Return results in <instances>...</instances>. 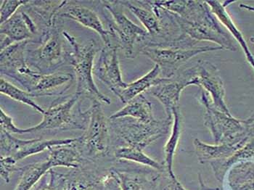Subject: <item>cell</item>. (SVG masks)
Instances as JSON below:
<instances>
[{"label":"cell","mask_w":254,"mask_h":190,"mask_svg":"<svg viewBox=\"0 0 254 190\" xmlns=\"http://www.w3.org/2000/svg\"><path fill=\"white\" fill-rule=\"evenodd\" d=\"M161 68L158 65H155L150 71L145 76L141 77L134 82L127 84V86L121 92L119 98L123 103H127L142 92L151 89L153 86L159 85L167 81L168 78H161Z\"/></svg>","instance_id":"21"},{"label":"cell","mask_w":254,"mask_h":190,"mask_svg":"<svg viewBox=\"0 0 254 190\" xmlns=\"http://www.w3.org/2000/svg\"><path fill=\"white\" fill-rule=\"evenodd\" d=\"M198 86L211 96V105L218 111L231 116L225 104V89L217 67L208 61H200L197 65Z\"/></svg>","instance_id":"14"},{"label":"cell","mask_w":254,"mask_h":190,"mask_svg":"<svg viewBox=\"0 0 254 190\" xmlns=\"http://www.w3.org/2000/svg\"><path fill=\"white\" fill-rule=\"evenodd\" d=\"M66 4L59 11L58 16L70 18L89 29L93 30L100 36L106 46L112 45L111 42V38H114L112 34L110 31L104 29L101 20L93 10L78 4L66 5Z\"/></svg>","instance_id":"19"},{"label":"cell","mask_w":254,"mask_h":190,"mask_svg":"<svg viewBox=\"0 0 254 190\" xmlns=\"http://www.w3.org/2000/svg\"><path fill=\"white\" fill-rule=\"evenodd\" d=\"M114 157L119 161L134 162L147 167L152 168L160 172L166 169L164 164L147 156L142 150L133 147H117L114 150Z\"/></svg>","instance_id":"26"},{"label":"cell","mask_w":254,"mask_h":190,"mask_svg":"<svg viewBox=\"0 0 254 190\" xmlns=\"http://www.w3.org/2000/svg\"><path fill=\"white\" fill-rule=\"evenodd\" d=\"M0 125L1 129L5 130L7 132L15 134H23V128H18L13 123L12 117L8 116L2 108L0 109Z\"/></svg>","instance_id":"33"},{"label":"cell","mask_w":254,"mask_h":190,"mask_svg":"<svg viewBox=\"0 0 254 190\" xmlns=\"http://www.w3.org/2000/svg\"><path fill=\"white\" fill-rule=\"evenodd\" d=\"M122 190H156L160 174L147 169L112 166Z\"/></svg>","instance_id":"17"},{"label":"cell","mask_w":254,"mask_h":190,"mask_svg":"<svg viewBox=\"0 0 254 190\" xmlns=\"http://www.w3.org/2000/svg\"><path fill=\"white\" fill-rule=\"evenodd\" d=\"M1 157H11L15 162L49 150L50 147L66 145L76 142L77 138L59 139H20L0 128Z\"/></svg>","instance_id":"11"},{"label":"cell","mask_w":254,"mask_h":190,"mask_svg":"<svg viewBox=\"0 0 254 190\" xmlns=\"http://www.w3.org/2000/svg\"><path fill=\"white\" fill-rule=\"evenodd\" d=\"M140 1L142 3V1ZM120 3L122 5L127 7L131 11V13L137 17L139 21L145 26L147 32L148 33L149 37L154 38L161 34V29H162L161 20L148 7L145 8L141 6H137L129 1H120Z\"/></svg>","instance_id":"25"},{"label":"cell","mask_w":254,"mask_h":190,"mask_svg":"<svg viewBox=\"0 0 254 190\" xmlns=\"http://www.w3.org/2000/svg\"><path fill=\"white\" fill-rule=\"evenodd\" d=\"M109 122L111 133L114 140L122 144L121 147L142 150L167 133L172 120L166 118L165 120L146 124L132 118L124 117L109 119Z\"/></svg>","instance_id":"3"},{"label":"cell","mask_w":254,"mask_h":190,"mask_svg":"<svg viewBox=\"0 0 254 190\" xmlns=\"http://www.w3.org/2000/svg\"><path fill=\"white\" fill-rule=\"evenodd\" d=\"M65 174L64 190H122L112 167L103 169L94 162H85Z\"/></svg>","instance_id":"8"},{"label":"cell","mask_w":254,"mask_h":190,"mask_svg":"<svg viewBox=\"0 0 254 190\" xmlns=\"http://www.w3.org/2000/svg\"><path fill=\"white\" fill-rule=\"evenodd\" d=\"M200 101L205 108V124L212 133L216 144H234L238 138L237 133L241 129L240 122L214 108L204 92H201Z\"/></svg>","instance_id":"12"},{"label":"cell","mask_w":254,"mask_h":190,"mask_svg":"<svg viewBox=\"0 0 254 190\" xmlns=\"http://www.w3.org/2000/svg\"><path fill=\"white\" fill-rule=\"evenodd\" d=\"M198 86L197 67L186 69L176 76L168 78L162 84L150 89V94L164 105L167 118L173 119V114L180 109V98L182 92L189 86Z\"/></svg>","instance_id":"10"},{"label":"cell","mask_w":254,"mask_h":190,"mask_svg":"<svg viewBox=\"0 0 254 190\" xmlns=\"http://www.w3.org/2000/svg\"><path fill=\"white\" fill-rule=\"evenodd\" d=\"M177 23L182 31L197 42L208 41L222 49L236 50L230 36L222 29L220 22L213 13L209 6L192 20H188L175 14Z\"/></svg>","instance_id":"6"},{"label":"cell","mask_w":254,"mask_h":190,"mask_svg":"<svg viewBox=\"0 0 254 190\" xmlns=\"http://www.w3.org/2000/svg\"><path fill=\"white\" fill-rule=\"evenodd\" d=\"M89 118L84 133L75 142L85 161L96 162L111 154V128L101 103L94 102L89 109Z\"/></svg>","instance_id":"4"},{"label":"cell","mask_w":254,"mask_h":190,"mask_svg":"<svg viewBox=\"0 0 254 190\" xmlns=\"http://www.w3.org/2000/svg\"><path fill=\"white\" fill-rule=\"evenodd\" d=\"M223 50L219 46L198 47L187 50L150 48L141 49L139 53L147 56L161 68L163 78H171L177 74L179 69L186 64L191 58L207 52Z\"/></svg>","instance_id":"9"},{"label":"cell","mask_w":254,"mask_h":190,"mask_svg":"<svg viewBox=\"0 0 254 190\" xmlns=\"http://www.w3.org/2000/svg\"><path fill=\"white\" fill-rule=\"evenodd\" d=\"M196 152L199 160L202 163H204L211 160L222 159L228 157L235 149L233 144H222L219 145H210L205 144L199 139H195L194 141Z\"/></svg>","instance_id":"28"},{"label":"cell","mask_w":254,"mask_h":190,"mask_svg":"<svg viewBox=\"0 0 254 190\" xmlns=\"http://www.w3.org/2000/svg\"><path fill=\"white\" fill-rule=\"evenodd\" d=\"M54 169L49 159L18 167L19 180L14 190H30L47 173Z\"/></svg>","instance_id":"23"},{"label":"cell","mask_w":254,"mask_h":190,"mask_svg":"<svg viewBox=\"0 0 254 190\" xmlns=\"http://www.w3.org/2000/svg\"><path fill=\"white\" fill-rule=\"evenodd\" d=\"M29 1L25 0H5L1 1V14H0V21L2 24L17 12L20 6L27 5Z\"/></svg>","instance_id":"31"},{"label":"cell","mask_w":254,"mask_h":190,"mask_svg":"<svg viewBox=\"0 0 254 190\" xmlns=\"http://www.w3.org/2000/svg\"><path fill=\"white\" fill-rule=\"evenodd\" d=\"M17 162L11 157H1V177L6 183H9L12 173L18 171Z\"/></svg>","instance_id":"32"},{"label":"cell","mask_w":254,"mask_h":190,"mask_svg":"<svg viewBox=\"0 0 254 190\" xmlns=\"http://www.w3.org/2000/svg\"><path fill=\"white\" fill-rule=\"evenodd\" d=\"M173 118L174 125L172 127V133L164 147V154H165L164 166L169 176L175 180V176L172 170V164H173L174 156H175L182 131V116L180 109H177L174 112Z\"/></svg>","instance_id":"27"},{"label":"cell","mask_w":254,"mask_h":190,"mask_svg":"<svg viewBox=\"0 0 254 190\" xmlns=\"http://www.w3.org/2000/svg\"><path fill=\"white\" fill-rule=\"evenodd\" d=\"M39 42L41 46L38 48L26 52L28 65H32L39 73L45 74L53 73L55 69L65 63H69V53L55 25L44 31Z\"/></svg>","instance_id":"5"},{"label":"cell","mask_w":254,"mask_h":190,"mask_svg":"<svg viewBox=\"0 0 254 190\" xmlns=\"http://www.w3.org/2000/svg\"><path fill=\"white\" fill-rule=\"evenodd\" d=\"M66 174L51 169L30 190H64Z\"/></svg>","instance_id":"30"},{"label":"cell","mask_w":254,"mask_h":190,"mask_svg":"<svg viewBox=\"0 0 254 190\" xmlns=\"http://www.w3.org/2000/svg\"><path fill=\"white\" fill-rule=\"evenodd\" d=\"M119 48L118 46L105 45L95 66V73L99 80L117 97L128 84L122 79L118 56Z\"/></svg>","instance_id":"13"},{"label":"cell","mask_w":254,"mask_h":190,"mask_svg":"<svg viewBox=\"0 0 254 190\" xmlns=\"http://www.w3.org/2000/svg\"><path fill=\"white\" fill-rule=\"evenodd\" d=\"M0 92L2 95L10 97L15 101L29 105L40 114H44L46 111L37 104V103L34 101V96L30 94L29 92H28L27 91L22 90L2 78H1V81H0Z\"/></svg>","instance_id":"29"},{"label":"cell","mask_w":254,"mask_h":190,"mask_svg":"<svg viewBox=\"0 0 254 190\" xmlns=\"http://www.w3.org/2000/svg\"><path fill=\"white\" fill-rule=\"evenodd\" d=\"M117 113L111 115L110 119L130 117L143 123H151L156 121L153 114L151 103L142 94L134 97Z\"/></svg>","instance_id":"20"},{"label":"cell","mask_w":254,"mask_h":190,"mask_svg":"<svg viewBox=\"0 0 254 190\" xmlns=\"http://www.w3.org/2000/svg\"><path fill=\"white\" fill-rule=\"evenodd\" d=\"M206 2L208 6H209L211 10H212L213 13L216 15V18L219 20V22L222 24H223L230 31V33L234 36L235 39L240 42L241 47L244 48L246 57L249 60V63L254 67L253 56H252V53H250L249 49H248L247 45H246V42H245L242 34H241L239 30L237 29L230 15H228L227 11H226V7L230 3H233V1H206Z\"/></svg>","instance_id":"24"},{"label":"cell","mask_w":254,"mask_h":190,"mask_svg":"<svg viewBox=\"0 0 254 190\" xmlns=\"http://www.w3.org/2000/svg\"><path fill=\"white\" fill-rule=\"evenodd\" d=\"M62 34L71 48V51L69 53L68 64L74 67L76 95L81 98L87 97L92 100V103L111 104V100L100 92L92 76L94 60L98 51L97 42L91 39L87 44L81 45L66 31H64Z\"/></svg>","instance_id":"1"},{"label":"cell","mask_w":254,"mask_h":190,"mask_svg":"<svg viewBox=\"0 0 254 190\" xmlns=\"http://www.w3.org/2000/svg\"><path fill=\"white\" fill-rule=\"evenodd\" d=\"M29 41L12 44L1 50V73L19 81L31 69L26 62V45Z\"/></svg>","instance_id":"18"},{"label":"cell","mask_w":254,"mask_h":190,"mask_svg":"<svg viewBox=\"0 0 254 190\" xmlns=\"http://www.w3.org/2000/svg\"><path fill=\"white\" fill-rule=\"evenodd\" d=\"M37 32V26L28 14L17 11L10 19L1 24L0 33L4 36L1 40V50L12 44L29 41Z\"/></svg>","instance_id":"16"},{"label":"cell","mask_w":254,"mask_h":190,"mask_svg":"<svg viewBox=\"0 0 254 190\" xmlns=\"http://www.w3.org/2000/svg\"><path fill=\"white\" fill-rule=\"evenodd\" d=\"M73 82V76L65 72L41 73L35 71L26 90L34 97L45 96H61L70 87Z\"/></svg>","instance_id":"15"},{"label":"cell","mask_w":254,"mask_h":190,"mask_svg":"<svg viewBox=\"0 0 254 190\" xmlns=\"http://www.w3.org/2000/svg\"><path fill=\"white\" fill-rule=\"evenodd\" d=\"M75 142L66 145L56 146L49 148L48 159L51 161L53 168L78 169L85 162L81 152L76 147Z\"/></svg>","instance_id":"22"},{"label":"cell","mask_w":254,"mask_h":190,"mask_svg":"<svg viewBox=\"0 0 254 190\" xmlns=\"http://www.w3.org/2000/svg\"><path fill=\"white\" fill-rule=\"evenodd\" d=\"M105 7L111 18H108L110 32L117 40L119 48L124 50L125 56L128 58H134V48L138 44L142 45L148 33L142 29L131 20L128 19L121 8L120 1H103Z\"/></svg>","instance_id":"7"},{"label":"cell","mask_w":254,"mask_h":190,"mask_svg":"<svg viewBox=\"0 0 254 190\" xmlns=\"http://www.w3.org/2000/svg\"><path fill=\"white\" fill-rule=\"evenodd\" d=\"M81 97L76 93L56 99L45 111L41 123L35 127L23 128V133L85 130L89 122V110L82 112L79 106L74 111L75 106Z\"/></svg>","instance_id":"2"}]
</instances>
